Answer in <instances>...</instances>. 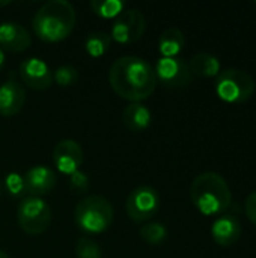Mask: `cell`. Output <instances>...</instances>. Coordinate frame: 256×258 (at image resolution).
<instances>
[{
    "label": "cell",
    "mask_w": 256,
    "mask_h": 258,
    "mask_svg": "<svg viewBox=\"0 0 256 258\" xmlns=\"http://www.w3.org/2000/svg\"><path fill=\"white\" fill-rule=\"evenodd\" d=\"M113 91L130 103L146 100L157 86V76L149 62L137 56L118 57L109 70Z\"/></svg>",
    "instance_id": "obj_1"
},
{
    "label": "cell",
    "mask_w": 256,
    "mask_h": 258,
    "mask_svg": "<svg viewBox=\"0 0 256 258\" xmlns=\"http://www.w3.org/2000/svg\"><path fill=\"white\" fill-rule=\"evenodd\" d=\"M190 198L195 207L205 216L223 215L232 203L228 181L217 172L199 174L190 186Z\"/></svg>",
    "instance_id": "obj_2"
},
{
    "label": "cell",
    "mask_w": 256,
    "mask_h": 258,
    "mask_svg": "<svg viewBox=\"0 0 256 258\" xmlns=\"http://www.w3.org/2000/svg\"><path fill=\"white\" fill-rule=\"evenodd\" d=\"M75 20V9L68 0H50L36 11L32 26L42 41L59 42L72 32Z\"/></svg>",
    "instance_id": "obj_3"
},
{
    "label": "cell",
    "mask_w": 256,
    "mask_h": 258,
    "mask_svg": "<svg viewBox=\"0 0 256 258\" xmlns=\"http://www.w3.org/2000/svg\"><path fill=\"white\" fill-rule=\"evenodd\" d=\"M115 210L110 201L98 195L83 198L74 212V219L78 228L91 234L104 233L113 222Z\"/></svg>",
    "instance_id": "obj_4"
},
{
    "label": "cell",
    "mask_w": 256,
    "mask_h": 258,
    "mask_svg": "<svg viewBox=\"0 0 256 258\" xmlns=\"http://www.w3.org/2000/svg\"><path fill=\"white\" fill-rule=\"evenodd\" d=\"M214 88L222 101L229 104H243L253 97L255 80L244 70L228 68L220 71Z\"/></svg>",
    "instance_id": "obj_5"
},
{
    "label": "cell",
    "mask_w": 256,
    "mask_h": 258,
    "mask_svg": "<svg viewBox=\"0 0 256 258\" xmlns=\"http://www.w3.org/2000/svg\"><path fill=\"white\" fill-rule=\"evenodd\" d=\"M17 218L21 230L27 234H42L51 224V209L39 197L24 198L17 210Z\"/></svg>",
    "instance_id": "obj_6"
},
{
    "label": "cell",
    "mask_w": 256,
    "mask_h": 258,
    "mask_svg": "<svg viewBox=\"0 0 256 258\" xmlns=\"http://www.w3.org/2000/svg\"><path fill=\"white\" fill-rule=\"evenodd\" d=\"M125 210L131 221L146 222L160 210V195L151 186H139L127 198Z\"/></svg>",
    "instance_id": "obj_7"
},
{
    "label": "cell",
    "mask_w": 256,
    "mask_h": 258,
    "mask_svg": "<svg viewBox=\"0 0 256 258\" xmlns=\"http://www.w3.org/2000/svg\"><path fill=\"white\" fill-rule=\"evenodd\" d=\"M146 30V20L145 15L139 9H127L122 11L110 30L112 39L119 44H133L137 42Z\"/></svg>",
    "instance_id": "obj_8"
},
{
    "label": "cell",
    "mask_w": 256,
    "mask_h": 258,
    "mask_svg": "<svg viewBox=\"0 0 256 258\" xmlns=\"http://www.w3.org/2000/svg\"><path fill=\"white\" fill-rule=\"evenodd\" d=\"M157 80L166 88L180 89L190 83L192 71L189 63L180 57H160L154 68Z\"/></svg>",
    "instance_id": "obj_9"
},
{
    "label": "cell",
    "mask_w": 256,
    "mask_h": 258,
    "mask_svg": "<svg viewBox=\"0 0 256 258\" xmlns=\"http://www.w3.org/2000/svg\"><path fill=\"white\" fill-rule=\"evenodd\" d=\"M20 77L32 89L44 91L53 83V71L39 57H29L20 63Z\"/></svg>",
    "instance_id": "obj_10"
},
{
    "label": "cell",
    "mask_w": 256,
    "mask_h": 258,
    "mask_svg": "<svg viewBox=\"0 0 256 258\" xmlns=\"http://www.w3.org/2000/svg\"><path fill=\"white\" fill-rule=\"evenodd\" d=\"M53 162L54 166L65 175H71L83 163V150L78 142L72 139L60 141L53 151Z\"/></svg>",
    "instance_id": "obj_11"
},
{
    "label": "cell",
    "mask_w": 256,
    "mask_h": 258,
    "mask_svg": "<svg viewBox=\"0 0 256 258\" xmlns=\"http://www.w3.org/2000/svg\"><path fill=\"white\" fill-rule=\"evenodd\" d=\"M24 177V187L26 192L30 194V197H39L45 195L53 190L56 186V174L53 169L44 165L32 166L27 169Z\"/></svg>",
    "instance_id": "obj_12"
},
{
    "label": "cell",
    "mask_w": 256,
    "mask_h": 258,
    "mask_svg": "<svg viewBox=\"0 0 256 258\" xmlns=\"http://www.w3.org/2000/svg\"><path fill=\"white\" fill-rule=\"evenodd\" d=\"M26 103L24 88L14 79L9 77L0 85V115L14 116L17 115Z\"/></svg>",
    "instance_id": "obj_13"
},
{
    "label": "cell",
    "mask_w": 256,
    "mask_h": 258,
    "mask_svg": "<svg viewBox=\"0 0 256 258\" xmlns=\"http://www.w3.org/2000/svg\"><path fill=\"white\" fill-rule=\"evenodd\" d=\"M211 236L219 246L229 248L240 240L241 224L231 215H222L211 224Z\"/></svg>",
    "instance_id": "obj_14"
},
{
    "label": "cell",
    "mask_w": 256,
    "mask_h": 258,
    "mask_svg": "<svg viewBox=\"0 0 256 258\" xmlns=\"http://www.w3.org/2000/svg\"><path fill=\"white\" fill-rule=\"evenodd\" d=\"M32 44L30 35L24 26L14 21H5L0 24V45L2 50L24 51Z\"/></svg>",
    "instance_id": "obj_15"
},
{
    "label": "cell",
    "mask_w": 256,
    "mask_h": 258,
    "mask_svg": "<svg viewBox=\"0 0 256 258\" xmlns=\"http://www.w3.org/2000/svg\"><path fill=\"white\" fill-rule=\"evenodd\" d=\"M152 115L142 103H130L122 112V122L131 132H143L149 127Z\"/></svg>",
    "instance_id": "obj_16"
},
{
    "label": "cell",
    "mask_w": 256,
    "mask_h": 258,
    "mask_svg": "<svg viewBox=\"0 0 256 258\" xmlns=\"http://www.w3.org/2000/svg\"><path fill=\"white\" fill-rule=\"evenodd\" d=\"M189 67H190L192 76L195 74L204 79L217 77L222 70L220 60L214 54H210V53H196L195 56H192Z\"/></svg>",
    "instance_id": "obj_17"
},
{
    "label": "cell",
    "mask_w": 256,
    "mask_h": 258,
    "mask_svg": "<svg viewBox=\"0 0 256 258\" xmlns=\"http://www.w3.org/2000/svg\"><path fill=\"white\" fill-rule=\"evenodd\" d=\"M186 45L184 33L177 27L166 29L158 39V50L163 57H177Z\"/></svg>",
    "instance_id": "obj_18"
},
{
    "label": "cell",
    "mask_w": 256,
    "mask_h": 258,
    "mask_svg": "<svg viewBox=\"0 0 256 258\" xmlns=\"http://www.w3.org/2000/svg\"><path fill=\"white\" fill-rule=\"evenodd\" d=\"M112 44V36L107 32H92L86 41H84V48L92 57H100L107 50L110 48Z\"/></svg>",
    "instance_id": "obj_19"
},
{
    "label": "cell",
    "mask_w": 256,
    "mask_h": 258,
    "mask_svg": "<svg viewBox=\"0 0 256 258\" xmlns=\"http://www.w3.org/2000/svg\"><path fill=\"white\" fill-rule=\"evenodd\" d=\"M167 236H169L167 228L160 222H148L140 228V237L143 239V242L152 246H158L164 243Z\"/></svg>",
    "instance_id": "obj_20"
},
{
    "label": "cell",
    "mask_w": 256,
    "mask_h": 258,
    "mask_svg": "<svg viewBox=\"0 0 256 258\" xmlns=\"http://www.w3.org/2000/svg\"><path fill=\"white\" fill-rule=\"evenodd\" d=\"M92 11L101 18H116L125 8V3L121 0H92Z\"/></svg>",
    "instance_id": "obj_21"
},
{
    "label": "cell",
    "mask_w": 256,
    "mask_h": 258,
    "mask_svg": "<svg viewBox=\"0 0 256 258\" xmlns=\"http://www.w3.org/2000/svg\"><path fill=\"white\" fill-rule=\"evenodd\" d=\"M53 80L63 88L71 86L78 80V71L72 65H62L53 73Z\"/></svg>",
    "instance_id": "obj_22"
},
{
    "label": "cell",
    "mask_w": 256,
    "mask_h": 258,
    "mask_svg": "<svg viewBox=\"0 0 256 258\" xmlns=\"http://www.w3.org/2000/svg\"><path fill=\"white\" fill-rule=\"evenodd\" d=\"M77 258H103V251L98 243L91 239H80L75 245Z\"/></svg>",
    "instance_id": "obj_23"
},
{
    "label": "cell",
    "mask_w": 256,
    "mask_h": 258,
    "mask_svg": "<svg viewBox=\"0 0 256 258\" xmlns=\"http://www.w3.org/2000/svg\"><path fill=\"white\" fill-rule=\"evenodd\" d=\"M5 189H6L8 194H11L14 197L21 195L26 190V187H24V177L17 174V172L8 174L6 178H5Z\"/></svg>",
    "instance_id": "obj_24"
},
{
    "label": "cell",
    "mask_w": 256,
    "mask_h": 258,
    "mask_svg": "<svg viewBox=\"0 0 256 258\" xmlns=\"http://www.w3.org/2000/svg\"><path fill=\"white\" fill-rule=\"evenodd\" d=\"M69 184L71 187H74L75 190H80V192H84L88 190L89 187V178L84 172L81 171H75L74 174L69 175Z\"/></svg>",
    "instance_id": "obj_25"
},
{
    "label": "cell",
    "mask_w": 256,
    "mask_h": 258,
    "mask_svg": "<svg viewBox=\"0 0 256 258\" xmlns=\"http://www.w3.org/2000/svg\"><path fill=\"white\" fill-rule=\"evenodd\" d=\"M244 213L249 218V221L256 225V190L247 195L244 201Z\"/></svg>",
    "instance_id": "obj_26"
},
{
    "label": "cell",
    "mask_w": 256,
    "mask_h": 258,
    "mask_svg": "<svg viewBox=\"0 0 256 258\" xmlns=\"http://www.w3.org/2000/svg\"><path fill=\"white\" fill-rule=\"evenodd\" d=\"M5 60H6V56H5V51L0 48V70H3L5 67Z\"/></svg>",
    "instance_id": "obj_27"
},
{
    "label": "cell",
    "mask_w": 256,
    "mask_h": 258,
    "mask_svg": "<svg viewBox=\"0 0 256 258\" xmlns=\"http://www.w3.org/2000/svg\"><path fill=\"white\" fill-rule=\"evenodd\" d=\"M8 5H11V2H9V0H0V8L8 6Z\"/></svg>",
    "instance_id": "obj_28"
},
{
    "label": "cell",
    "mask_w": 256,
    "mask_h": 258,
    "mask_svg": "<svg viewBox=\"0 0 256 258\" xmlns=\"http://www.w3.org/2000/svg\"><path fill=\"white\" fill-rule=\"evenodd\" d=\"M0 258H11V257H9L5 251H2V249H0Z\"/></svg>",
    "instance_id": "obj_29"
},
{
    "label": "cell",
    "mask_w": 256,
    "mask_h": 258,
    "mask_svg": "<svg viewBox=\"0 0 256 258\" xmlns=\"http://www.w3.org/2000/svg\"><path fill=\"white\" fill-rule=\"evenodd\" d=\"M0 194H2V189H0Z\"/></svg>",
    "instance_id": "obj_30"
}]
</instances>
